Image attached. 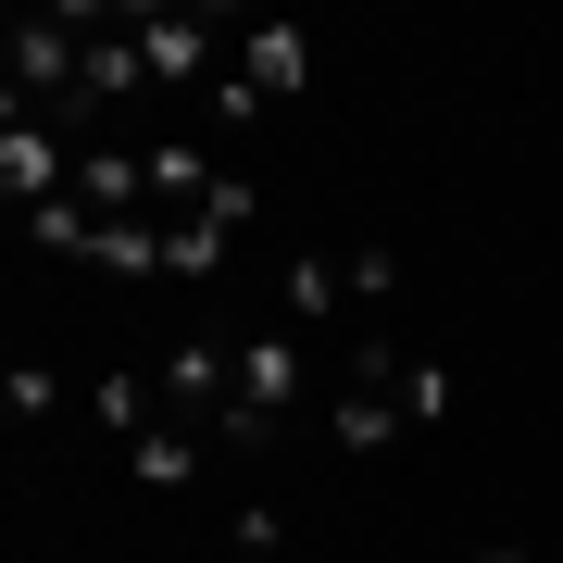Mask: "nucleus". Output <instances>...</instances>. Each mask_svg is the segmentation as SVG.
<instances>
[{
  "label": "nucleus",
  "mask_w": 563,
  "mask_h": 563,
  "mask_svg": "<svg viewBox=\"0 0 563 563\" xmlns=\"http://www.w3.org/2000/svg\"><path fill=\"white\" fill-rule=\"evenodd\" d=\"M239 76H251L263 113H288L313 88V38H301V25H239Z\"/></svg>",
  "instance_id": "2"
},
{
  "label": "nucleus",
  "mask_w": 563,
  "mask_h": 563,
  "mask_svg": "<svg viewBox=\"0 0 563 563\" xmlns=\"http://www.w3.org/2000/svg\"><path fill=\"white\" fill-rule=\"evenodd\" d=\"M51 401H63V376H51V363H13V413H25V426H38Z\"/></svg>",
  "instance_id": "6"
},
{
  "label": "nucleus",
  "mask_w": 563,
  "mask_h": 563,
  "mask_svg": "<svg viewBox=\"0 0 563 563\" xmlns=\"http://www.w3.org/2000/svg\"><path fill=\"white\" fill-rule=\"evenodd\" d=\"M476 563H526V551H476Z\"/></svg>",
  "instance_id": "7"
},
{
  "label": "nucleus",
  "mask_w": 563,
  "mask_h": 563,
  "mask_svg": "<svg viewBox=\"0 0 563 563\" xmlns=\"http://www.w3.org/2000/svg\"><path fill=\"white\" fill-rule=\"evenodd\" d=\"M125 463H139V488H188L213 463V439L201 426H151V439H125Z\"/></svg>",
  "instance_id": "4"
},
{
  "label": "nucleus",
  "mask_w": 563,
  "mask_h": 563,
  "mask_svg": "<svg viewBox=\"0 0 563 563\" xmlns=\"http://www.w3.org/2000/svg\"><path fill=\"white\" fill-rule=\"evenodd\" d=\"M225 563H288V526H276V514H263V501H251L239 526H225Z\"/></svg>",
  "instance_id": "5"
},
{
  "label": "nucleus",
  "mask_w": 563,
  "mask_h": 563,
  "mask_svg": "<svg viewBox=\"0 0 563 563\" xmlns=\"http://www.w3.org/2000/svg\"><path fill=\"white\" fill-rule=\"evenodd\" d=\"M313 401V363H301V339H239V451H263L288 413Z\"/></svg>",
  "instance_id": "1"
},
{
  "label": "nucleus",
  "mask_w": 563,
  "mask_h": 563,
  "mask_svg": "<svg viewBox=\"0 0 563 563\" xmlns=\"http://www.w3.org/2000/svg\"><path fill=\"white\" fill-rule=\"evenodd\" d=\"M388 401H401V439H426V426L463 413V376H451L439 351H388Z\"/></svg>",
  "instance_id": "3"
}]
</instances>
